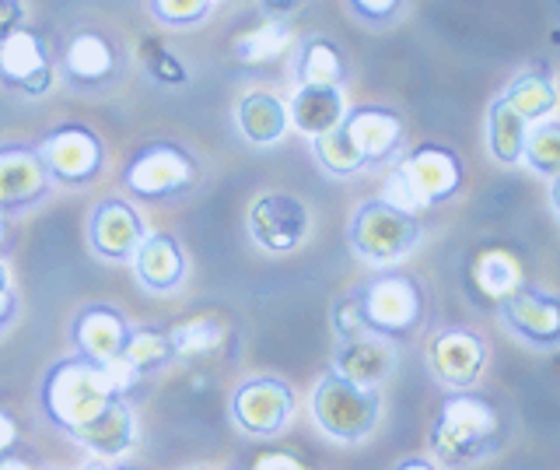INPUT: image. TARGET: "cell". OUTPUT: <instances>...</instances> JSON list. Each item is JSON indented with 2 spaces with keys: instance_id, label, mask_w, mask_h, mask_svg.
I'll return each instance as SVG.
<instances>
[{
  "instance_id": "1",
  "label": "cell",
  "mask_w": 560,
  "mask_h": 470,
  "mask_svg": "<svg viewBox=\"0 0 560 470\" xmlns=\"http://www.w3.org/2000/svg\"><path fill=\"white\" fill-rule=\"evenodd\" d=\"M459 186H463V162L455 159V151L424 145L410 151L407 159L389 172V180L382 183V200L393 204L396 211L417 218L420 211H428V207L455 197Z\"/></svg>"
},
{
  "instance_id": "2",
  "label": "cell",
  "mask_w": 560,
  "mask_h": 470,
  "mask_svg": "<svg viewBox=\"0 0 560 470\" xmlns=\"http://www.w3.org/2000/svg\"><path fill=\"white\" fill-rule=\"evenodd\" d=\"M501 417L480 397H448L431 428V452L445 467H466L472 460L487 457L498 443Z\"/></svg>"
},
{
  "instance_id": "3",
  "label": "cell",
  "mask_w": 560,
  "mask_h": 470,
  "mask_svg": "<svg viewBox=\"0 0 560 470\" xmlns=\"http://www.w3.org/2000/svg\"><path fill=\"white\" fill-rule=\"evenodd\" d=\"M109 400L113 393L105 387L102 369L88 358H70L52 365V372L43 382V408L67 435L92 422Z\"/></svg>"
},
{
  "instance_id": "4",
  "label": "cell",
  "mask_w": 560,
  "mask_h": 470,
  "mask_svg": "<svg viewBox=\"0 0 560 470\" xmlns=\"http://www.w3.org/2000/svg\"><path fill=\"white\" fill-rule=\"evenodd\" d=\"M312 414H315V422H319V428L332 435V439L361 443L378 425L382 400L375 387H358V382H347L343 376L329 372L315 382Z\"/></svg>"
},
{
  "instance_id": "5",
  "label": "cell",
  "mask_w": 560,
  "mask_h": 470,
  "mask_svg": "<svg viewBox=\"0 0 560 470\" xmlns=\"http://www.w3.org/2000/svg\"><path fill=\"white\" fill-rule=\"evenodd\" d=\"M420 242V225L413 215L396 211L385 200H368L350 221V247L372 264H396Z\"/></svg>"
},
{
  "instance_id": "6",
  "label": "cell",
  "mask_w": 560,
  "mask_h": 470,
  "mask_svg": "<svg viewBox=\"0 0 560 470\" xmlns=\"http://www.w3.org/2000/svg\"><path fill=\"white\" fill-rule=\"evenodd\" d=\"M358 306H361V320L368 334L385 337V341L410 337L420 323V309H424L417 285L402 274L375 277V282L358 295Z\"/></svg>"
},
{
  "instance_id": "7",
  "label": "cell",
  "mask_w": 560,
  "mask_h": 470,
  "mask_svg": "<svg viewBox=\"0 0 560 470\" xmlns=\"http://www.w3.org/2000/svg\"><path fill=\"white\" fill-rule=\"evenodd\" d=\"M192 180H197V165L175 145H154L140 151L127 169V190L148 200L183 194L186 186H192Z\"/></svg>"
},
{
  "instance_id": "8",
  "label": "cell",
  "mask_w": 560,
  "mask_h": 470,
  "mask_svg": "<svg viewBox=\"0 0 560 470\" xmlns=\"http://www.w3.org/2000/svg\"><path fill=\"white\" fill-rule=\"evenodd\" d=\"M39 159L46 162L49 180L67 183V186H81L98 176L102 145L88 127H60L43 141Z\"/></svg>"
},
{
  "instance_id": "9",
  "label": "cell",
  "mask_w": 560,
  "mask_h": 470,
  "mask_svg": "<svg viewBox=\"0 0 560 470\" xmlns=\"http://www.w3.org/2000/svg\"><path fill=\"white\" fill-rule=\"evenodd\" d=\"M249 232L262 250L291 253L308 236V211L291 194H262L249 211Z\"/></svg>"
},
{
  "instance_id": "10",
  "label": "cell",
  "mask_w": 560,
  "mask_h": 470,
  "mask_svg": "<svg viewBox=\"0 0 560 470\" xmlns=\"http://www.w3.org/2000/svg\"><path fill=\"white\" fill-rule=\"evenodd\" d=\"M0 81L25 95H46L52 89V60L32 28L22 25L0 39Z\"/></svg>"
},
{
  "instance_id": "11",
  "label": "cell",
  "mask_w": 560,
  "mask_h": 470,
  "mask_svg": "<svg viewBox=\"0 0 560 470\" xmlns=\"http://www.w3.org/2000/svg\"><path fill=\"white\" fill-rule=\"evenodd\" d=\"M294 411V397L280 379H249L235 390L232 414L242 432L249 435H273L288 425V417Z\"/></svg>"
},
{
  "instance_id": "12",
  "label": "cell",
  "mask_w": 560,
  "mask_h": 470,
  "mask_svg": "<svg viewBox=\"0 0 560 470\" xmlns=\"http://www.w3.org/2000/svg\"><path fill=\"white\" fill-rule=\"evenodd\" d=\"M337 127L347 137V145L354 148L361 165H375V162L393 159V151L399 148V137H402L399 116L393 110H378V106L343 113Z\"/></svg>"
},
{
  "instance_id": "13",
  "label": "cell",
  "mask_w": 560,
  "mask_h": 470,
  "mask_svg": "<svg viewBox=\"0 0 560 470\" xmlns=\"http://www.w3.org/2000/svg\"><path fill=\"white\" fill-rule=\"evenodd\" d=\"M428 362L445 387L466 390L480 379L487 352L483 341L477 334H469V330H442L428 347Z\"/></svg>"
},
{
  "instance_id": "14",
  "label": "cell",
  "mask_w": 560,
  "mask_h": 470,
  "mask_svg": "<svg viewBox=\"0 0 560 470\" xmlns=\"http://www.w3.org/2000/svg\"><path fill=\"white\" fill-rule=\"evenodd\" d=\"M49 190V172L39 151L8 145L0 148V211H14V207H28Z\"/></svg>"
},
{
  "instance_id": "15",
  "label": "cell",
  "mask_w": 560,
  "mask_h": 470,
  "mask_svg": "<svg viewBox=\"0 0 560 470\" xmlns=\"http://www.w3.org/2000/svg\"><path fill=\"white\" fill-rule=\"evenodd\" d=\"M501 317L504 323L515 330L522 341L539 344V347H553L560 337V302L547 291H529L518 288L515 295H508L501 302Z\"/></svg>"
},
{
  "instance_id": "16",
  "label": "cell",
  "mask_w": 560,
  "mask_h": 470,
  "mask_svg": "<svg viewBox=\"0 0 560 470\" xmlns=\"http://www.w3.org/2000/svg\"><path fill=\"white\" fill-rule=\"evenodd\" d=\"M148 229L144 221L137 218L130 204H122L116 197L102 200L92 215V247L105 260H130L137 247L144 242Z\"/></svg>"
},
{
  "instance_id": "17",
  "label": "cell",
  "mask_w": 560,
  "mask_h": 470,
  "mask_svg": "<svg viewBox=\"0 0 560 470\" xmlns=\"http://www.w3.org/2000/svg\"><path fill=\"white\" fill-rule=\"evenodd\" d=\"M393 369H396L393 344L375 334L343 341L337 358H332V372L343 376L347 382H358V387H378V382L393 376Z\"/></svg>"
},
{
  "instance_id": "18",
  "label": "cell",
  "mask_w": 560,
  "mask_h": 470,
  "mask_svg": "<svg viewBox=\"0 0 560 470\" xmlns=\"http://www.w3.org/2000/svg\"><path fill=\"white\" fill-rule=\"evenodd\" d=\"M81 446H88L92 452H98V457H122L133 439H137V425H133V411L127 408V400L122 397H113L109 404H105L92 422L81 425L70 432Z\"/></svg>"
},
{
  "instance_id": "19",
  "label": "cell",
  "mask_w": 560,
  "mask_h": 470,
  "mask_svg": "<svg viewBox=\"0 0 560 470\" xmlns=\"http://www.w3.org/2000/svg\"><path fill=\"white\" fill-rule=\"evenodd\" d=\"M343 113H347L343 92L332 89V84H298V92L288 106V119L308 137L329 134L343 119Z\"/></svg>"
},
{
  "instance_id": "20",
  "label": "cell",
  "mask_w": 560,
  "mask_h": 470,
  "mask_svg": "<svg viewBox=\"0 0 560 470\" xmlns=\"http://www.w3.org/2000/svg\"><path fill=\"white\" fill-rule=\"evenodd\" d=\"M127 334L130 326L122 323L116 309H84L74 320V341L81 347V358L95 365L116 358L122 352V344H127Z\"/></svg>"
},
{
  "instance_id": "21",
  "label": "cell",
  "mask_w": 560,
  "mask_h": 470,
  "mask_svg": "<svg viewBox=\"0 0 560 470\" xmlns=\"http://www.w3.org/2000/svg\"><path fill=\"white\" fill-rule=\"evenodd\" d=\"M130 260L137 267V277L151 291H172L183 282L186 260H183L179 242H175L172 236H144V242H140Z\"/></svg>"
},
{
  "instance_id": "22",
  "label": "cell",
  "mask_w": 560,
  "mask_h": 470,
  "mask_svg": "<svg viewBox=\"0 0 560 470\" xmlns=\"http://www.w3.org/2000/svg\"><path fill=\"white\" fill-rule=\"evenodd\" d=\"M288 106L280 99L267 92H249L238 102V130L249 145L256 148H270L277 145L288 130Z\"/></svg>"
},
{
  "instance_id": "23",
  "label": "cell",
  "mask_w": 560,
  "mask_h": 470,
  "mask_svg": "<svg viewBox=\"0 0 560 470\" xmlns=\"http://www.w3.org/2000/svg\"><path fill=\"white\" fill-rule=\"evenodd\" d=\"M63 67L81 84H102L113 74V46L98 32H78L63 49Z\"/></svg>"
},
{
  "instance_id": "24",
  "label": "cell",
  "mask_w": 560,
  "mask_h": 470,
  "mask_svg": "<svg viewBox=\"0 0 560 470\" xmlns=\"http://www.w3.org/2000/svg\"><path fill=\"white\" fill-rule=\"evenodd\" d=\"M525 130L529 124L508 106L504 99H498L490 106V119H487V141H490V154L501 162V165H515L522 162V141H525Z\"/></svg>"
},
{
  "instance_id": "25",
  "label": "cell",
  "mask_w": 560,
  "mask_h": 470,
  "mask_svg": "<svg viewBox=\"0 0 560 470\" xmlns=\"http://www.w3.org/2000/svg\"><path fill=\"white\" fill-rule=\"evenodd\" d=\"M501 99L525 119V124L533 127V124H539V119H547L553 113V106H557V89H553L550 78L525 74Z\"/></svg>"
},
{
  "instance_id": "26",
  "label": "cell",
  "mask_w": 560,
  "mask_h": 470,
  "mask_svg": "<svg viewBox=\"0 0 560 470\" xmlns=\"http://www.w3.org/2000/svg\"><path fill=\"white\" fill-rule=\"evenodd\" d=\"M288 46H291L288 22L270 19V22H262L249 32H242V36L235 39V57L242 64H273Z\"/></svg>"
},
{
  "instance_id": "27",
  "label": "cell",
  "mask_w": 560,
  "mask_h": 470,
  "mask_svg": "<svg viewBox=\"0 0 560 470\" xmlns=\"http://www.w3.org/2000/svg\"><path fill=\"white\" fill-rule=\"evenodd\" d=\"M477 285L490 299L504 302L522 288V264L508 250H487L477 260Z\"/></svg>"
},
{
  "instance_id": "28",
  "label": "cell",
  "mask_w": 560,
  "mask_h": 470,
  "mask_svg": "<svg viewBox=\"0 0 560 470\" xmlns=\"http://www.w3.org/2000/svg\"><path fill=\"white\" fill-rule=\"evenodd\" d=\"M343 78H347V64L332 43L312 39L302 49V60H298V84H332V89H340Z\"/></svg>"
},
{
  "instance_id": "29",
  "label": "cell",
  "mask_w": 560,
  "mask_h": 470,
  "mask_svg": "<svg viewBox=\"0 0 560 470\" xmlns=\"http://www.w3.org/2000/svg\"><path fill=\"white\" fill-rule=\"evenodd\" d=\"M224 344V326L214 317H197L168 330V347L175 358H203Z\"/></svg>"
},
{
  "instance_id": "30",
  "label": "cell",
  "mask_w": 560,
  "mask_h": 470,
  "mask_svg": "<svg viewBox=\"0 0 560 470\" xmlns=\"http://www.w3.org/2000/svg\"><path fill=\"white\" fill-rule=\"evenodd\" d=\"M522 162H529L536 172H542V176H557V169H560V127H557L553 116L539 119V124H533L529 130H525Z\"/></svg>"
},
{
  "instance_id": "31",
  "label": "cell",
  "mask_w": 560,
  "mask_h": 470,
  "mask_svg": "<svg viewBox=\"0 0 560 470\" xmlns=\"http://www.w3.org/2000/svg\"><path fill=\"white\" fill-rule=\"evenodd\" d=\"M119 355L127 358L140 376H144V372L158 369V365H165L172 358L168 334H162V330H130Z\"/></svg>"
},
{
  "instance_id": "32",
  "label": "cell",
  "mask_w": 560,
  "mask_h": 470,
  "mask_svg": "<svg viewBox=\"0 0 560 470\" xmlns=\"http://www.w3.org/2000/svg\"><path fill=\"white\" fill-rule=\"evenodd\" d=\"M315 159H319L332 176H354L361 165V159L354 154V148L347 145V137L340 134V127H332L329 134L315 137Z\"/></svg>"
},
{
  "instance_id": "33",
  "label": "cell",
  "mask_w": 560,
  "mask_h": 470,
  "mask_svg": "<svg viewBox=\"0 0 560 470\" xmlns=\"http://www.w3.org/2000/svg\"><path fill=\"white\" fill-rule=\"evenodd\" d=\"M210 4H214V0H151V11L162 25L186 28V25L203 22Z\"/></svg>"
},
{
  "instance_id": "34",
  "label": "cell",
  "mask_w": 560,
  "mask_h": 470,
  "mask_svg": "<svg viewBox=\"0 0 560 470\" xmlns=\"http://www.w3.org/2000/svg\"><path fill=\"white\" fill-rule=\"evenodd\" d=\"M144 64H148V71L154 81H162V84H186V67L183 60L172 54L168 46L162 43H144Z\"/></svg>"
},
{
  "instance_id": "35",
  "label": "cell",
  "mask_w": 560,
  "mask_h": 470,
  "mask_svg": "<svg viewBox=\"0 0 560 470\" xmlns=\"http://www.w3.org/2000/svg\"><path fill=\"white\" fill-rule=\"evenodd\" d=\"M332 330H337V337H340V341H350V337L368 334V330H364V320H361L358 295H347V299L332 302Z\"/></svg>"
},
{
  "instance_id": "36",
  "label": "cell",
  "mask_w": 560,
  "mask_h": 470,
  "mask_svg": "<svg viewBox=\"0 0 560 470\" xmlns=\"http://www.w3.org/2000/svg\"><path fill=\"white\" fill-rule=\"evenodd\" d=\"M98 369H102V379H105V387H109L113 397H127V393L137 387V379H140V372H137L133 365H130L127 358H122V355H116V358H109V362H102Z\"/></svg>"
},
{
  "instance_id": "37",
  "label": "cell",
  "mask_w": 560,
  "mask_h": 470,
  "mask_svg": "<svg viewBox=\"0 0 560 470\" xmlns=\"http://www.w3.org/2000/svg\"><path fill=\"white\" fill-rule=\"evenodd\" d=\"M350 8H354V14H361L364 22H389L402 8V0H350Z\"/></svg>"
},
{
  "instance_id": "38",
  "label": "cell",
  "mask_w": 560,
  "mask_h": 470,
  "mask_svg": "<svg viewBox=\"0 0 560 470\" xmlns=\"http://www.w3.org/2000/svg\"><path fill=\"white\" fill-rule=\"evenodd\" d=\"M25 25V4L22 0H0V39L11 36L14 28Z\"/></svg>"
},
{
  "instance_id": "39",
  "label": "cell",
  "mask_w": 560,
  "mask_h": 470,
  "mask_svg": "<svg viewBox=\"0 0 560 470\" xmlns=\"http://www.w3.org/2000/svg\"><path fill=\"white\" fill-rule=\"evenodd\" d=\"M253 470H305L291 452H262V457L253 463Z\"/></svg>"
},
{
  "instance_id": "40",
  "label": "cell",
  "mask_w": 560,
  "mask_h": 470,
  "mask_svg": "<svg viewBox=\"0 0 560 470\" xmlns=\"http://www.w3.org/2000/svg\"><path fill=\"white\" fill-rule=\"evenodd\" d=\"M14 443H18V425H14V417H11L8 411H0V457H4V452H11Z\"/></svg>"
},
{
  "instance_id": "41",
  "label": "cell",
  "mask_w": 560,
  "mask_h": 470,
  "mask_svg": "<svg viewBox=\"0 0 560 470\" xmlns=\"http://www.w3.org/2000/svg\"><path fill=\"white\" fill-rule=\"evenodd\" d=\"M11 317H14V295L4 291V295H0V330L11 323Z\"/></svg>"
},
{
  "instance_id": "42",
  "label": "cell",
  "mask_w": 560,
  "mask_h": 470,
  "mask_svg": "<svg viewBox=\"0 0 560 470\" xmlns=\"http://www.w3.org/2000/svg\"><path fill=\"white\" fill-rule=\"evenodd\" d=\"M262 8L273 14H288L291 8H298V0H262Z\"/></svg>"
},
{
  "instance_id": "43",
  "label": "cell",
  "mask_w": 560,
  "mask_h": 470,
  "mask_svg": "<svg viewBox=\"0 0 560 470\" xmlns=\"http://www.w3.org/2000/svg\"><path fill=\"white\" fill-rule=\"evenodd\" d=\"M396 470H438V467L431 460H402Z\"/></svg>"
},
{
  "instance_id": "44",
  "label": "cell",
  "mask_w": 560,
  "mask_h": 470,
  "mask_svg": "<svg viewBox=\"0 0 560 470\" xmlns=\"http://www.w3.org/2000/svg\"><path fill=\"white\" fill-rule=\"evenodd\" d=\"M4 291H11V285H8V267L0 264V295H4Z\"/></svg>"
},
{
  "instance_id": "45",
  "label": "cell",
  "mask_w": 560,
  "mask_h": 470,
  "mask_svg": "<svg viewBox=\"0 0 560 470\" xmlns=\"http://www.w3.org/2000/svg\"><path fill=\"white\" fill-rule=\"evenodd\" d=\"M81 470H109L105 463H88V467H81Z\"/></svg>"
},
{
  "instance_id": "46",
  "label": "cell",
  "mask_w": 560,
  "mask_h": 470,
  "mask_svg": "<svg viewBox=\"0 0 560 470\" xmlns=\"http://www.w3.org/2000/svg\"><path fill=\"white\" fill-rule=\"evenodd\" d=\"M0 239H4V211H0Z\"/></svg>"
},
{
  "instance_id": "47",
  "label": "cell",
  "mask_w": 560,
  "mask_h": 470,
  "mask_svg": "<svg viewBox=\"0 0 560 470\" xmlns=\"http://www.w3.org/2000/svg\"><path fill=\"white\" fill-rule=\"evenodd\" d=\"M109 470H127V467H109Z\"/></svg>"
}]
</instances>
